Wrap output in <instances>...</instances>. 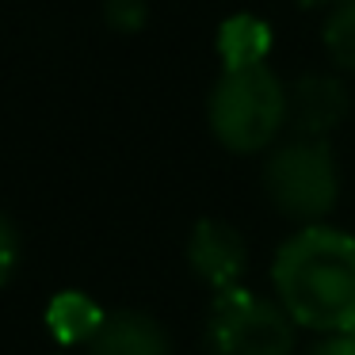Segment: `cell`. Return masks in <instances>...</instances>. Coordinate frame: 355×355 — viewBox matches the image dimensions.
<instances>
[{
  "label": "cell",
  "mask_w": 355,
  "mask_h": 355,
  "mask_svg": "<svg viewBox=\"0 0 355 355\" xmlns=\"http://www.w3.org/2000/svg\"><path fill=\"white\" fill-rule=\"evenodd\" d=\"M271 291L298 329H355V237L329 222L298 225L271 260Z\"/></svg>",
  "instance_id": "obj_1"
},
{
  "label": "cell",
  "mask_w": 355,
  "mask_h": 355,
  "mask_svg": "<svg viewBox=\"0 0 355 355\" xmlns=\"http://www.w3.org/2000/svg\"><path fill=\"white\" fill-rule=\"evenodd\" d=\"M207 123L214 141L230 153H268L286 130V85L271 65L222 69L207 96Z\"/></svg>",
  "instance_id": "obj_2"
},
{
  "label": "cell",
  "mask_w": 355,
  "mask_h": 355,
  "mask_svg": "<svg viewBox=\"0 0 355 355\" xmlns=\"http://www.w3.org/2000/svg\"><path fill=\"white\" fill-rule=\"evenodd\" d=\"M260 184L268 202L298 225H317L340 202V164L329 141L291 138L268 149Z\"/></svg>",
  "instance_id": "obj_3"
},
{
  "label": "cell",
  "mask_w": 355,
  "mask_h": 355,
  "mask_svg": "<svg viewBox=\"0 0 355 355\" xmlns=\"http://www.w3.org/2000/svg\"><path fill=\"white\" fill-rule=\"evenodd\" d=\"M207 352L210 355H294L298 324L286 317L275 298L233 286L214 294L207 313Z\"/></svg>",
  "instance_id": "obj_4"
},
{
  "label": "cell",
  "mask_w": 355,
  "mask_h": 355,
  "mask_svg": "<svg viewBox=\"0 0 355 355\" xmlns=\"http://www.w3.org/2000/svg\"><path fill=\"white\" fill-rule=\"evenodd\" d=\"M184 256H187L191 275L199 279L210 294L245 286L248 241H245V233L233 222H225V218H202V222H195Z\"/></svg>",
  "instance_id": "obj_5"
},
{
  "label": "cell",
  "mask_w": 355,
  "mask_h": 355,
  "mask_svg": "<svg viewBox=\"0 0 355 355\" xmlns=\"http://www.w3.org/2000/svg\"><path fill=\"white\" fill-rule=\"evenodd\" d=\"M352 115V92L336 73H302L286 85V130L294 138H321Z\"/></svg>",
  "instance_id": "obj_6"
},
{
  "label": "cell",
  "mask_w": 355,
  "mask_h": 355,
  "mask_svg": "<svg viewBox=\"0 0 355 355\" xmlns=\"http://www.w3.org/2000/svg\"><path fill=\"white\" fill-rule=\"evenodd\" d=\"M85 352L88 355H172V336L153 313L111 309Z\"/></svg>",
  "instance_id": "obj_7"
},
{
  "label": "cell",
  "mask_w": 355,
  "mask_h": 355,
  "mask_svg": "<svg viewBox=\"0 0 355 355\" xmlns=\"http://www.w3.org/2000/svg\"><path fill=\"white\" fill-rule=\"evenodd\" d=\"M214 50L222 58V69H248V65H268L271 54V24L252 12H233L218 24Z\"/></svg>",
  "instance_id": "obj_8"
},
{
  "label": "cell",
  "mask_w": 355,
  "mask_h": 355,
  "mask_svg": "<svg viewBox=\"0 0 355 355\" xmlns=\"http://www.w3.org/2000/svg\"><path fill=\"white\" fill-rule=\"evenodd\" d=\"M103 309L80 291H62L46 306V329L62 347H88L96 329L103 324Z\"/></svg>",
  "instance_id": "obj_9"
},
{
  "label": "cell",
  "mask_w": 355,
  "mask_h": 355,
  "mask_svg": "<svg viewBox=\"0 0 355 355\" xmlns=\"http://www.w3.org/2000/svg\"><path fill=\"white\" fill-rule=\"evenodd\" d=\"M321 42L336 69L355 73V0H340V4L329 8Z\"/></svg>",
  "instance_id": "obj_10"
},
{
  "label": "cell",
  "mask_w": 355,
  "mask_h": 355,
  "mask_svg": "<svg viewBox=\"0 0 355 355\" xmlns=\"http://www.w3.org/2000/svg\"><path fill=\"white\" fill-rule=\"evenodd\" d=\"M24 260V237H19V225L12 222L8 210H0V286H8L19 271Z\"/></svg>",
  "instance_id": "obj_11"
},
{
  "label": "cell",
  "mask_w": 355,
  "mask_h": 355,
  "mask_svg": "<svg viewBox=\"0 0 355 355\" xmlns=\"http://www.w3.org/2000/svg\"><path fill=\"white\" fill-rule=\"evenodd\" d=\"M149 19V4L146 0H103V24L119 35H134L141 31Z\"/></svg>",
  "instance_id": "obj_12"
},
{
  "label": "cell",
  "mask_w": 355,
  "mask_h": 355,
  "mask_svg": "<svg viewBox=\"0 0 355 355\" xmlns=\"http://www.w3.org/2000/svg\"><path fill=\"white\" fill-rule=\"evenodd\" d=\"M302 355H355V329L347 332H324Z\"/></svg>",
  "instance_id": "obj_13"
},
{
  "label": "cell",
  "mask_w": 355,
  "mask_h": 355,
  "mask_svg": "<svg viewBox=\"0 0 355 355\" xmlns=\"http://www.w3.org/2000/svg\"><path fill=\"white\" fill-rule=\"evenodd\" d=\"M302 8H332V4H340V0H298Z\"/></svg>",
  "instance_id": "obj_14"
},
{
  "label": "cell",
  "mask_w": 355,
  "mask_h": 355,
  "mask_svg": "<svg viewBox=\"0 0 355 355\" xmlns=\"http://www.w3.org/2000/svg\"><path fill=\"white\" fill-rule=\"evenodd\" d=\"M58 355H65V352H58Z\"/></svg>",
  "instance_id": "obj_15"
}]
</instances>
